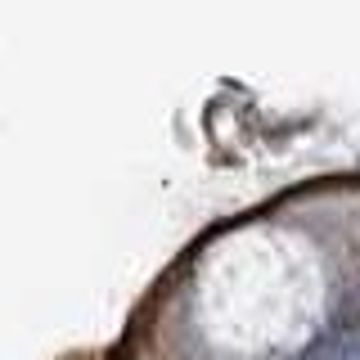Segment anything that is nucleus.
<instances>
[{"label": "nucleus", "mask_w": 360, "mask_h": 360, "mask_svg": "<svg viewBox=\"0 0 360 360\" xmlns=\"http://www.w3.org/2000/svg\"><path fill=\"white\" fill-rule=\"evenodd\" d=\"M297 360H320V356H315V352H307V356H297Z\"/></svg>", "instance_id": "obj_1"}]
</instances>
